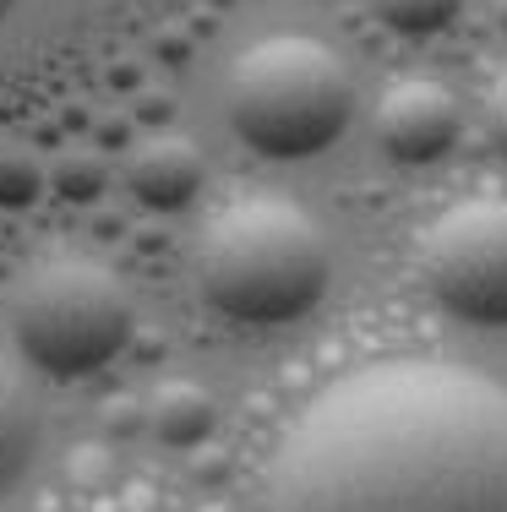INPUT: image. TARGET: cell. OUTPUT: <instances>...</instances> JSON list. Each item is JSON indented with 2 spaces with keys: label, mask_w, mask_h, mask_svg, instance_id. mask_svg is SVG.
Here are the masks:
<instances>
[{
  "label": "cell",
  "mask_w": 507,
  "mask_h": 512,
  "mask_svg": "<svg viewBox=\"0 0 507 512\" xmlns=\"http://www.w3.org/2000/svg\"><path fill=\"white\" fill-rule=\"evenodd\" d=\"M268 512H507V387L453 360H377L289 420Z\"/></svg>",
  "instance_id": "cell-1"
},
{
  "label": "cell",
  "mask_w": 507,
  "mask_h": 512,
  "mask_svg": "<svg viewBox=\"0 0 507 512\" xmlns=\"http://www.w3.org/2000/svg\"><path fill=\"white\" fill-rule=\"evenodd\" d=\"M328 240L289 197H240L202 224L197 289L240 327H289L328 295Z\"/></svg>",
  "instance_id": "cell-2"
},
{
  "label": "cell",
  "mask_w": 507,
  "mask_h": 512,
  "mask_svg": "<svg viewBox=\"0 0 507 512\" xmlns=\"http://www.w3.org/2000/svg\"><path fill=\"white\" fill-rule=\"evenodd\" d=\"M224 109L251 153L300 164L328 153L355 120V82L328 44L306 33L257 39L229 66Z\"/></svg>",
  "instance_id": "cell-3"
},
{
  "label": "cell",
  "mask_w": 507,
  "mask_h": 512,
  "mask_svg": "<svg viewBox=\"0 0 507 512\" xmlns=\"http://www.w3.org/2000/svg\"><path fill=\"white\" fill-rule=\"evenodd\" d=\"M137 333V306L93 256H44L11 289V338L44 376L77 382L104 371Z\"/></svg>",
  "instance_id": "cell-4"
},
{
  "label": "cell",
  "mask_w": 507,
  "mask_h": 512,
  "mask_svg": "<svg viewBox=\"0 0 507 512\" xmlns=\"http://www.w3.org/2000/svg\"><path fill=\"white\" fill-rule=\"evenodd\" d=\"M420 278L453 322L507 327V202H458L426 229Z\"/></svg>",
  "instance_id": "cell-5"
},
{
  "label": "cell",
  "mask_w": 507,
  "mask_h": 512,
  "mask_svg": "<svg viewBox=\"0 0 507 512\" xmlns=\"http://www.w3.org/2000/svg\"><path fill=\"white\" fill-rule=\"evenodd\" d=\"M377 137L393 164L426 169L453 153L458 142V104L442 82L431 77H404L382 93L377 104Z\"/></svg>",
  "instance_id": "cell-6"
},
{
  "label": "cell",
  "mask_w": 507,
  "mask_h": 512,
  "mask_svg": "<svg viewBox=\"0 0 507 512\" xmlns=\"http://www.w3.org/2000/svg\"><path fill=\"white\" fill-rule=\"evenodd\" d=\"M202 180H208V164H202L197 142H186V137H153L137 148V158H131V191H137L153 213H180V207H191L202 191Z\"/></svg>",
  "instance_id": "cell-7"
},
{
  "label": "cell",
  "mask_w": 507,
  "mask_h": 512,
  "mask_svg": "<svg viewBox=\"0 0 507 512\" xmlns=\"http://www.w3.org/2000/svg\"><path fill=\"white\" fill-rule=\"evenodd\" d=\"M39 398H33L28 376L0 355V502L28 480L33 458H39Z\"/></svg>",
  "instance_id": "cell-8"
},
{
  "label": "cell",
  "mask_w": 507,
  "mask_h": 512,
  "mask_svg": "<svg viewBox=\"0 0 507 512\" xmlns=\"http://www.w3.org/2000/svg\"><path fill=\"white\" fill-rule=\"evenodd\" d=\"M142 414H148V431L164 447H197L213 431V420H219L208 387H197V382H159L148 393V409Z\"/></svg>",
  "instance_id": "cell-9"
},
{
  "label": "cell",
  "mask_w": 507,
  "mask_h": 512,
  "mask_svg": "<svg viewBox=\"0 0 507 512\" xmlns=\"http://www.w3.org/2000/svg\"><path fill=\"white\" fill-rule=\"evenodd\" d=\"M377 6H382V22H388L393 33H404V39H431V33H442L458 11H464V0H377Z\"/></svg>",
  "instance_id": "cell-10"
},
{
  "label": "cell",
  "mask_w": 507,
  "mask_h": 512,
  "mask_svg": "<svg viewBox=\"0 0 507 512\" xmlns=\"http://www.w3.org/2000/svg\"><path fill=\"white\" fill-rule=\"evenodd\" d=\"M55 0H0V60L50 22Z\"/></svg>",
  "instance_id": "cell-11"
},
{
  "label": "cell",
  "mask_w": 507,
  "mask_h": 512,
  "mask_svg": "<svg viewBox=\"0 0 507 512\" xmlns=\"http://www.w3.org/2000/svg\"><path fill=\"white\" fill-rule=\"evenodd\" d=\"M486 137L491 148H497V158L507 164V71L497 82H491V99H486Z\"/></svg>",
  "instance_id": "cell-12"
},
{
  "label": "cell",
  "mask_w": 507,
  "mask_h": 512,
  "mask_svg": "<svg viewBox=\"0 0 507 512\" xmlns=\"http://www.w3.org/2000/svg\"><path fill=\"white\" fill-rule=\"evenodd\" d=\"M491 11H497V28L507 33V0H491Z\"/></svg>",
  "instance_id": "cell-13"
}]
</instances>
